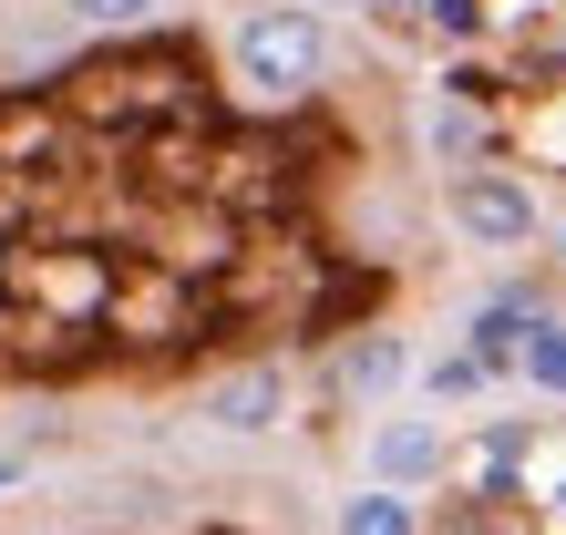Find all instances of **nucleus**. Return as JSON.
Returning a JSON list of instances; mask_svg holds the SVG:
<instances>
[{
  "mask_svg": "<svg viewBox=\"0 0 566 535\" xmlns=\"http://www.w3.org/2000/svg\"><path fill=\"white\" fill-rule=\"evenodd\" d=\"M227 62H238V83H248V93L289 104V93H310V83L329 73V21L310 11V0H269V11H248V21H238Z\"/></svg>",
  "mask_w": 566,
  "mask_h": 535,
  "instance_id": "1",
  "label": "nucleus"
},
{
  "mask_svg": "<svg viewBox=\"0 0 566 535\" xmlns=\"http://www.w3.org/2000/svg\"><path fill=\"white\" fill-rule=\"evenodd\" d=\"M443 207L463 227V248H536L546 238V207H536V186H525L515 165H463Z\"/></svg>",
  "mask_w": 566,
  "mask_h": 535,
  "instance_id": "2",
  "label": "nucleus"
},
{
  "mask_svg": "<svg viewBox=\"0 0 566 535\" xmlns=\"http://www.w3.org/2000/svg\"><path fill=\"white\" fill-rule=\"evenodd\" d=\"M196 412H207L217 432H279L289 422V360H238V371H217Z\"/></svg>",
  "mask_w": 566,
  "mask_h": 535,
  "instance_id": "3",
  "label": "nucleus"
},
{
  "mask_svg": "<svg viewBox=\"0 0 566 535\" xmlns=\"http://www.w3.org/2000/svg\"><path fill=\"white\" fill-rule=\"evenodd\" d=\"M453 463V443H443V422L432 412H391V422H371V484H432Z\"/></svg>",
  "mask_w": 566,
  "mask_h": 535,
  "instance_id": "4",
  "label": "nucleus"
},
{
  "mask_svg": "<svg viewBox=\"0 0 566 535\" xmlns=\"http://www.w3.org/2000/svg\"><path fill=\"white\" fill-rule=\"evenodd\" d=\"M556 310H546V289H505V298H484L474 319H463V350H484L494 371H525V340H536Z\"/></svg>",
  "mask_w": 566,
  "mask_h": 535,
  "instance_id": "5",
  "label": "nucleus"
},
{
  "mask_svg": "<svg viewBox=\"0 0 566 535\" xmlns=\"http://www.w3.org/2000/svg\"><path fill=\"white\" fill-rule=\"evenodd\" d=\"M402 371H412L402 329H360V340L340 350V401H360V412H371V401H391V391H402Z\"/></svg>",
  "mask_w": 566,
  "mask_h": 535,
  "instance_id": "6",
  "label": "nucleus"
},
{
  "mask_svg": "<svg viewBox=\"0 0 566 535\" xmlns=\"http://www.w3.org/2000/svg\"><path fill=\"white\" fill-rule=\"evenodd\" d=\"M340 535H422V505L402 484H360V494H340Z\"/></svg>",
  "mask_w": 566,
  "mask_h": 535,
  "instance_id": "7",
  "label": "nucleus"
},
{
  "mask_svg": "<svg viewBox=\"0 0 566 535\" xmlns=\"http://www.w3.org/2000/svg\"><path fill=\"white\" fill-rule=\"evenodd\" d=\"M484 381H505V371H494L484 350H443V360H432V371H422V391H432V401H474Z\"/></svg>",
  "mask_w": 566,
  "mask_h": 535,
  "instance_id": "8",
  "label": "nucleus"
},
{
  "mask_svg": "<svg viewBox=\"0 0 566 535\" xmlns=\"http://www.w3.org/2000/svg\"><path fill=\"white\" fill-rule=\"evenodd\" d=\"M62 21H83V31H145L155 21V0H52Z\"/></svg>",
  "mask_w": 566,
  "mask_h": 535,
  "instance_id": "9",
  "label": "nucleus"
},
{
  "mask_svg": "<svg viewBox=\"0 0 566 535\" xmlns=\"http://www.w3.org/2000/svg\"><path fill=\"white\" fill-rule=\"evenodd\" d=\"M474 145H484V114L463 104V93H453V104H432V155H453V165H463Z\"/></svg>",
  "mask_w": 566,
  "mask_h": 535,
  "instance_id": "10",
  "label": "nucleus"
},
{
  "mask_svg": "<svg viewBox=\"0 0 566 535\" xmlns=\"http://www.w3.org/2000/svg\"><path fill=\"white\" fill-rule=\"evenodd\" d=\"M525 381H536V391H556V401H566V319H546V329H536V340H525Z\"/></svg>",
  "mask_w": 566,
  "mask_h": 535,
  "instance_id": "11",
  "label": "nucleus"
},
{
  "mask_svg": "<svg viewBox=\"0 0 566 535\" xmlns=\"http://www.w3.org/2000/svg\"><path fill=\"white\" fill-rule=\"evenodd\" d=\"M432 31H443V42H474V31H484V0H432V11H422Z\"/></svg>",
  "mask_w": 566,
  "mask_h": 535,
  "instance_id": "12",
  "label": "nucleus"
},
{
  "mask_svg": "<svg viewBox=\"0 0 566 535\" xmlns=\"http://www.w3.org/2000/svg\"><path fill=\"white\" fill-rule=\"evenodd\" d=\"M371 11H381V21H422L432 0H371Z\"/></svg>",
  "mask_w": 566,
  "mask_h": 535,
  "instance_id": "13",
  "label": "nucleus"
},
{
  "mask_svg": "<svg viewBox=\"0 0 566 535\" xmlns=\"http://www.w3.org/2000/svg\"><path fill=\"white\" fill-rule=\"evenodd\" d=\"M11 484H21V453H0V494H11Z\"/></svg>",
  "mask_w": 566,
  "mask_h": 535,
  "instance_id": "14",
  "label": "nucleus"
},
{
  "mask_svg": "<svg viewBox=\"0 0 566 535\" xmlns=\"http://www.w3.org/2000/svg\"><path fill=\"white\" fill-rule=\"evenodd\" d=\"M556 268H566V217H556Z\"/></svg>",
  "mask_w": 566,
  "mask_h": 535,
  "instance_id": "15",
  "label": "nucleus"
},
{
  "mask_svg": "<svg viewBox=\"0 0 566 535\" xmlns=\"http://www.w3.org/2000/svg\"><path fill=\"white\" fill-rule=\"evenodd\" d=\"M556 525H566V484H556Z\"/></svg>",
  "mask_w": 566,
  "mask_h": 535,
  "instance_id": "16",
  "label": "nucleus"
}]
</instances>
